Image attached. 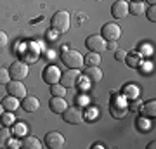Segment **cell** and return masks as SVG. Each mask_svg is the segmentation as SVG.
Here are the masks:
<instances>
[{"mask_svg":"<svg viewBox=\"0 0 156 149\" xmlns=\"http://www.w3.org/2000/svg\"><path fill=\"white\" fill-rule=\"evenodd\" d=\"M50 26H52V30L56 33H66V31H69V28H71V16H69V12L57 11L52 16V19H50Z\"/></svg>","mask_w":156,"mask_h":149,"instance_id":"1","label":"cell"},{"mask_svg":"<svg viewBox=\"0 0 156 149\" xmlns=\"http://www.w3.org/2000/svg\"><path fill=\"white\" fill-rule=\"evenodd\" d=\"M61 61L64 62V66L69 69H80L83 66V55L80 54L78 50L73 49H64L61 52Z\"/></svg>","mask_w":156,"mask_h":149,"instance_id":"2","label":"cell"},{"mask_svg":"<svg viewBox=\"0 0 156 149\" xmlns=\"http://www.w3.org/2000/svg\"><path fill=\"white\" fill-rule=\"evenodd\" d=\"M62 120L69 125H80V123H83L85 120V111L83 108H80V106H69L64 109L62 113Z\"/></svg>","mask_w":156,"mask_h":149,"instance_id":"3","label":"cell"},{"mask_svg":"<svg viewBox=\"0 0 156 149\" xmlns=\"http://www.w3.org/2000/svg\"><path fill=\"white\" fill-rule=\"evenodd\" d=\"M9 73H11V80H19V82H23L30 75V66L24 61H14L11 64V68H9Z\"/></svg>","mask_w":156,"mask_h":149,"instance_id":"4","label":"cell"},{"mask_svg":"<svg viewBox=\"0 0 156 149\" xmlns=\"http://www.w3.org/2000/svg\"><path fill=\"white\" fill-rule=\"evenodd\" d=\"M101 37L106 42H116L122 37V28L118 26L116 23H106L101 28Z\"/></svg>","mask_w":156,"mask_h":149,"instance_id":"5","label":"cell"},{"mask_svg":"<svg viewBox=\"0 0 156 149\" xmlns=\"http://www.w3.org/2000/svg\"><path fill=\"white\" fill-rule=\"evenodd\" d=\"M85 47L90 50V52H97V54H101L102 50H106L108 47V42L101 35H90V37H87V40H85Z\"/></svg>","mask_w":156,"mask_h":149,"instance_id":"6","label":"cell"},{"mask_svg":"<svg viewBox=\"0 0 156 149\" xmlns=\"http://www.w3.org/2000/svg\"><path fill=\"white\" fill-rule=\"evenodd\" d=\"M80 78H82V73H80V69H69L68 68L66 73H61V80H59V83L61 85H64V87H76L78 83H80Z\"/></svg>","mask_w":156,"mask_h":149,"instance_id":"7","label":"cell"},{"mask_svg":"<svg viewBox=\"0 0 156 149\" xmlns=\"http://www.w3.org/2000/svg\"><path fill=\"white\" fill-rule=\"evenodd\" d=\"M42 78H44V82L47 85L59 83V80H61V69L56 64H49V66H45L44 73H42Z\"/></svg>","mask_w":156,"mask_h":149,"instance_id":"8","label":"cell"},{"mask_svg":"<svg viewBox=\"0 0 156 149\" xmlns=\"http://www.w3.org/2000/svg\"><path fill=\"white\" fill-rule=\"evenodd\" d=\"M7 94L16 97V99H23L28 95V90H26V85L19 80H12V82L7 83Z\"/></svg>","mask_w":156,"mask_h":149,"instance_id":"9","label":"cell"},{"mask_svg":"<svg viewBox=\"0 0 156 149\" xmlns=\"http://www.w3.org/2000/svg\"><path fill=\"white\" fill-rule=\"evenodd\" d=\"M64 135L62 133H59V132H49L47 135H45V146L49 149H61V147H64Z\"/></svg>","mask_w":156,"mask_h":149,"instance_id":"10","label":"cell"},{"mask_svg":"<svg viewBox=\"0 0 156 149\" xmlns=\"http://www.w3.org/2000/svg\"><path fill=\"white\" fill-rule=\"evenodd\" d=\"M111 14L116 19H125L128 16V2L127 0H116L111 5Z\"/></svg>","mask_w":156,"mask_h":149,"instance_id":"11","label":"cell"},{"mask_svg":"<svg viewBox=\"0 0 156 149\" xmlns=\"http://www.w3.org/2000/svg\"><path fill=\"white\" fill-rule=\"evenodd\" d=\"M83 78L89 83H99L102 80V69H99V66H87V69L83 71Z\"/></svg>","mask_w":156,"mask_h":149,"instance_id":"12","label":"cell"},{"mask_svg":"<svg viewBox=\"0 0 156 149\" xmlns=\"http://www.w3.org/2000/svg\"><path fill=\"white\" fill-rule=\"evenodd\" d=\"M21 108L26 113H35V111L40 108V101L37 95H26L21 99Z\"/></svg>","mask_w":156,"mask_h":149,"instance_id":"13","label":"cell"},{"mask_svg":"<svg viewBox=\"0 0 156 149\" xmlns=\"http://www.w3.org/2000/svg\"><path fill=\"white\" fill-rule=\"evenodd\" d=\"M49 108L52 113H56V115H62L64 109L68 108V102L64 101V97H56V95H52V99L49 101Z\"/></svg>","mask_w":156,"mask_h":149,"instance_id":"14","label":"cell"},{"mask_svg":"<svg viewBox=\"0 0 156 149\" xmlns=\"http://www.w3.org/2000/svg\"><path fill=\"white\" fill-rule=\"evenodd\" d=\"M11 133H12V137L23 139L24 135H28V125L24 122H14L11 125Z\"/></svg>","mask_w":156,"mask_h":149,"instance_id":"15","label":"cell"},{"mask_svg":"<svg viewBox=\"0 0 156 149\" xmlns=\"http://www.w3.org/2000/svg\"><path fill=\"white\" fill-rule=\"evenodd\" d=\"M123 62H125L128 68L135 69V68H139L140 62H142V54H140V52H127L125 61H123Z\"/></svg>","mask_w":156,"mask_h":149,"instance_id":"16","label":"cell"},{"mask_svg":"<svg viewBox=\"0 0 156 149\" xmlns=\"http://www.w3.org/2000/svg\"><path fill=\"white\" fill-rule=\"evenodd\" d=\"M139 94H140V90L135 83H127V85L122 88V95L127 97V99H130V101L139 99Z\"/></svg>","mask_w":156,"mask_h":149,"instance_id":"17","label":"cell"},{"mask_svg":"<svg viewBox=\"0 0 156 149\" xmlns=\"http://www.w3.org/2000/svg\"><path fill=\"white\" fill-rule=\"evenodd\" d=\"M140 113L144 115V118H153V120H154V116H156V101L151 99V101H147V102H144L142 108H140Z\"/></svg>","mask_w":156,"mask_h":149,"instance_id":"18","label":"cell"},{"mask_svg":"<svg viewBox=\"0 0 156 149\" xmlns=\"http://www.w3.org/2000/svg\"><path fill=\"white\" fill-rule=\"evenodd\" d=\"M21 147H24V149H40L42 147V142H40L35 135H28V137L24 135V137L21 139Z\"/></svg>","mask_w":156,"mask_h":149,"instance_id":"19","label":"cell"},{"mask_svg":"<svg viewBox=\"0 0 156 149\" xmlns=\"http://www.w3.org/2000/svg\"><path fill=\"white\" fill-rule=\"evenodd\" d=\"M2 106H4V111H14L21 106V102H19V99H16V97H12V95H7V97H4L2 99Z\"/></svg>","mask_w":156,"mask_h":149,"instance_id":"20","label":"cell"},{"mask_svg":"<svg viewBox=\"0 0 156 149\" xmlns=\"http://www.w3.org/2000/svg\"><path fill=\"white\" fill-rule=\"evenodd\" d=\"M125 113H127V106H125V102L120 104L118 101H113L111 102V115L115 116V118H122V116H125Z\"/></svg>","mask_w":156,"mask_h":149,"instance_id":"21","label":"cell"},{"mask_svg":"<svg viewBox=\"0 0 156 149\" xmlns=\"http://www.w3.org/2000/svg\"><path fill=\"white\" fill-rule=\"evenodd\" d=\"M83 64L85 66H99L101 64V55L97 52H89L83 55Z\"/></svg>","mask_w":156,"mask_h":149,"instance_id":"22","label":"cell"},{"mask_svg":"<svg viewBox=\"0 0 156 149\" xmlns=\"http://www.w3.org/2000/svg\"><path fill=\"white\" fill-rule=\"evenodd\" d=\"M11 139H12L11 128H9V127L0 128V149L7 147V144H9V140H11Z\"/></svg>","mask_w":156,"mask_h":149,"instance_id":"23","label":"cell"},{"mask_svg":"<svg viewBox=\"0 0 156 149\" xmlns=\"http://www.w3.org/2000/svg\"><path fill=\"white\" fill-rule=\"evenodd\" d=\"M146 9H144V4L142 2H132L128 4V14H134V16H140L144 14Z\"/></svg>","mask_w":156,"mask_h":149,"instance_id":"24","label":"cell"},{"mask_svg":"<svg viewBox=\"0 0 156 149\" xmlns=\"http://www.w3.org/2000/svg\"><path fill=\"white\" fill-rule=\"evenodd\" d=\"M0 122H2V125H4V127H11L12 123L16 122V116H14V113H12V111H4V113H2V116H0Z\"/></svg>","mask_w":156,"mask_h":149,"instance_id":"25","label":"cell"},{"mask_svg":"<svg viewBox=\"0 0 156 149\" xmlns=\"http://www.w3.org/2000/svg\"><path fill=\"white\" fill-rule=\"evenodd\" d=\"M50 94L56 95V97H64L66 95V87L61 85V83H54V85H50Z\"/></svg>","mask_w":156,"mask_h":149,"instance_id":"26","label":"cell"},{"mask_svg":"<svg viewBox=\"0 0 156 149\" xmlns=\"http://www.w3.org/2000/svg\"><path fill=\"white\" fill-rule=\"evenodd\" d=\"M9 82H11L9 68H0V85H7Z\"/></svg>","mask_w":156,"mask_h":149,"instance_id":"27","label":"cell"},{"mask_svg":"<svg viewBox=\"0 0 156 149\" xmlns=\"http://www.w3.org/2000/svg\"><path fill=\"white\" fill-rule=\"evenodd\" d=\"M139 52L142 54V57H144V55H151L153 54V47H151L149 44H142L139 47Z\"/></svg>","mask_w":156,"mask_h":149,"instance_id":"28","label":"cell"},{"mask_svg":"<svg viewBox=\"0 0 156 149\" xmlns=\"http://www.w3.org/2000/svg\"><path fill=\"white\" fill-rule=\"evenodd\" d=\"M135 125H137V128H140V130H142V132H147V130H149V123L146 122L144 118H142V120H139V118H137V122H135Z\"/></svg>","mask_w":156,"mask_h":149,"instance_id":"29","label":"cell"},{"mask_svg":"<svg viewBox=\"0 0 156 149\" xmlns=\"http://www.w3.org/2000/svg\"><path fill=\"white\" fill-rule=\"evenodd\" d=\"M7 44H9V37H7L5 31H2V30H0V49H5Z\"/></svg>","mask_w":156,"mask_h":149,"instance_id":"30","label":"cell"},{"mask_svg":"<svg viewBox=\"0 0 156 149\" xmlns=\"http://www.w3.org/2000/svg\"><path fill=\"white\" fill-rule=\"evenodd\" d=\"M146 16H147V19H149L151 23H154L156 21V7L151 5L149 9H147V12H146Z\"/></svg>","mask_w":156,"mask_h":149,"instance_id":"31","label":"cell"},{"mask_svg":"<svg viewBox=\"0 0 156 149\" xmlns=\"http://www.w3.org/2000/svg\"><path fill=\"white\" fill-rule=\"evenodd\" d=\"M125 55H127V52H125L123 49H116V50H115V59H116V61L123 62V61H125Z\"/></svg>","mask_w":156,"mask_h":149,"instance_id":"32","label":"cell"},{"mask_svg":"<svg viewBox=\"0 0 156 149\" xmlns=\"http://www.w3.org/2000/svg\"><path fill=\"white\" fill-rule=\"evenodd\" d=\"M140 108H142V102H140L139 99L132 101V104H130V111H140Z\"/></svg>","mask_w":156,"mask_h":149,"instance_id":"33","label":"cell"},{"mask_svg":"<svg viewBox=\"0 0 156 149\" xmlns=\"http://www.w3.org/2000/svg\"><path fill=\"white\" fill-rule=\"evenodd\" d=\"M7 147H11V149H14V147H21V140H9V144H7Z\"/></svg>","mask_w":156,"mask_h":149,"instance_id":"34","label":"cell"},{"mask_svg":"<svg viewBox=\"0 0 156 149\" xmlns=\"http://www.w3.org/2000/svg\"><path fill=\"white\" fill-rule=\"evenodd\" d=\"M106 49H109V50H116V49H118V47H116V42H109Z\"/></svg>","mask_w":156,"mask_h":149,"instance_id":"35","label":"cell"},{"mask_svg":"<svg viewBox=\"0 0 156 149\" xmlns=\"http://www.w3.org/2000/svg\"><path fill=\"white\" fill-rule=\"evenodd\" d=\"M92 147H94V149H104L106 146H104V144H94Z\"/></svg>","mask_w":156,"mask_h":149,"instance_id":"36","label":"cell"},{"mask_svg":"<svg viewBox=\"0 0 156 149\" xmlns=\"http://www.w3.org/2000/svg\"><path fill=\"white\" fill-rule=\"evenodd\" d=\"M156 147V142H154V140H153V142H149V144H147V149H154Z\"/></svg>","mask_w":156,"mask_h":149,"instance_id":"37","label":"cell"},{"mask_svg":"<svg viewBox=\"0 0 156 149\" xmlns=\"http://www.w3.org/2000/svg\"><path fill=\"white\" fill-rule=\"evenodd\" d=\"M2 113H4V106H2V102H0V116H2Z\"/></svg>","mask_w":156,"mask_h":149,"instance_id":"38","label":"cell"},{"mask_svg":"<svg viewBox=\"0 0 156 149\" xmlns=\"http://www.w3.org/2000/svg\"><path fill=\"white\" fill-rule=\"evenodd\" d=\"M147 2H149L151 5H154V2H156V0H147Z\"/></svg>","mask_w":156,"mask_h":149,"instance_id":"39","label":"cell"},{"mask_svg":"<svg viewBox=\"0 0 156 149\" xmlns=\"http://www.w3.org/2000/svg\"><path fill=\"white\" fill-rule=\"evenodd\" d=\"M132 2H142V0H132Z\"/></svg>","mask_w":156,"mask_h":149,"instance_id":"40","label":"cell"},{"mask_svg":"<svg viewBox=\"0 0 156 149\" xmlns=\"http://www.w3.org/2000/svg\"><path fill=\"white\" fill-rule=\"evenodd\" d=\"M97 2H101V0H97Z\"/></svg>","mask_w":156,"mask_h":149,"instance_id":"41","label":"cell"}]
</instances>
